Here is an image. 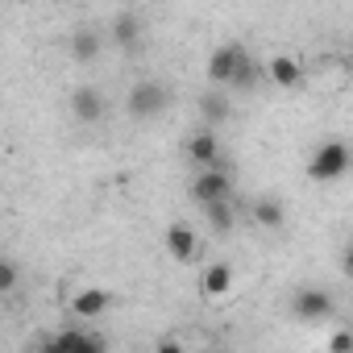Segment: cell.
<instances>
[{
  "instance_id": "cell-1",
  "label": "cell",
  "mask_w": 353,
  "mask_h": 353,
  "mask_svg": "<svg viewBox=\"0 0 353 353\" xmlns=\"http://www.w3.org/2000/svg\"><path fill=\"white\" fill-rule=\"evenodd\" d=\"M262 71H266V67H262L241 42H225V46H216L212 59H208V79H212V88H221V92H225V88H229V92H250Z\"/></svg>"
},
{
  "instance_id": "cell-2",
  "label": "cell",
  "mask_w": 353,
  "mask_h": 353,
  "mask_svg": "<svg viewBox=\"0 0 353 353\" xmlns=\"http://www.w3.org/2000/svg\"><path fill=\"white\" fill-rule=\"evenodd\" d=\"M349 166H353L349 141L332 137V141H320V145L312 150V158H307V179H316V183H336V179H345V174H349Z\"/></svg>"
},
{
  "instance_id": "cell-3",
  "label": "cell",
  "mask_w": 353,
  "mask_h": 353,
  "mask_svg": "<svg viewBox=\"0 0 353 353\" xmlns=\"http://www.w3.org/2000/svg\"><path fill=\"white\" fill-rule=\"evenodd\" d=\"M166 108H170V88L158 83V79H137V83L125 92V112H129L133 121H150V117H158V112H166Z\"/></svg>"
},
{
  "instance_id": "cell-4",
  "label": "cell",
  "mask_w": 353,
  "mask_h": 353,
  "mask_svg": "<svg viewBox=\"0 0 353 353\" xmlns=\"http://www.w3.org/2000/svg\"><path fill=\"white\" fill-rule=\"evenodd\" d=\"M192 196H196L200 208L221 204V200H233V174H229L225 166H216V170H200L196 179H192Z\"/></svg>"
},
{
  "instance_id": "cell-5",
  "label": "cell",
  "mask_w": 353,
  "mask_h": 353,
  "mask_svg": "<svg viewBox=\"0 0 353 353\" xmlns=\"http://www.w3.org/2000/svg\"><path fill=\"white\" fill-rule=\"evenodd\" d=\"M67 108H71V117H75L79 125H96V121H104L108 100H104V92H100V88L83 83V88H75V92L67 96Z\"/></svg>"
},
{
  "instance_id": "cell-6",
  "label": "cell",
  "mask_w": 353,
  "mask_h": 353,
  "mask_svg": "<svg viewBox=\"0 0 353 353\" xmlns=\"http://www.w3.org/2000/svg\"><path fill=\"white\" fill-rule=\"evenodd\" d=\"M291 312H295L299 320H307V324L328 320V316H332V295H328L324 287H299L295 299H291Z\"/></svg>"
},
{
  "instance_id": "cell-7",
  "label": "cell",
  "mask_w": 353,
  "mask_h": 353,
  "mask_svg": "<svg viewBox=\"0 0 353 353\" xmlns=\"http://www.w3.org/2000/svg\"><path fill=\"white\" fill-rule=\"evenodd\" d=\"M188 158L200 166V170H216L221 166V141H216V129H196L188 137Z\"/></svg>"
},
{
  "instance_id": "cell-8",
  "label": "cell",
  "mask_w": 353,
  "mask_h": 353,
  "mask_svg": "<svg viewBox=\"0 0 353 353\" xmlns=\"http://www.w3.org/2000/svg\"><path fill=\"white\" fill-rule=\"evenodd\" d=\"M166 250H170V258H174V262H192V258H196V250H200L196 229H192L188 221H170V225H166Z\"/></svg>"
},
{
  "instance_id": "cell-9",
  "label": "cell",
  "mask_w": 353,
  "mask_h": 353,
  "mask_svg": "<svg viewBox=\"0 0 353 353\" xmlns=\"http://www.w3.org/2000/svg\"><path fill=\"white\" fill-rule=\"evenodd\" d=\"M266 79L283 92H291V88L303 83V67H299L295 54H274V59H266Z\"/></svg>"
},
{
  "instance_id": "cell-10",
  "label": "cell",
  "mask_w": 353,
  "mask_h": 353,
  "mask_svg": "<svg viewBox=\"0 0 353 353\" xmlns=\"http://www.w3.org/2000/svg\"><path fill=\"white\" fill-rule=\"evenodd\" d=\"M200 117H204V129H216V125H225L233 117V100L221 88H212V92L200 96Z\"/></svg>"
},
{
  "instance_id": "cell-11",
  "label": "cell",
  "mask_w": 353,
  "mask_h": 353,
  "mask_svg": "<svg viewBox=\"0 0 353 353\" xmlns=\"http://www.w3.org/2000/svg\"><path fill=\"white\" fill-rule=\"evenodd\" d=\"M108 303H112V295H108L104 287H83V291L71 299V312H75L79 320H96V316L108 312Z\"/></svg>"
},
{
  "instance_id": "cell-12",
  "label": "cell",
  "mask_w": 353,
  "mask_h": 353,
  "mask_svg": "<svg viewBox=\"0 0 353 353\" xmlns=\"http://www.w3.org/2000/svg\"><path fill=\"white\" fill-rule=\"evenodd\" d=\"M100 46H104V34H100V30L79 26V30L71 34V59H75V63H96V59H100Z\"/></svg>"
},
{
  "instance_id": "cell-13",
  "label": "cell",
  "mask_w": 353,
  "mask_h": 353,
  "mask_svg": "<svg viewBox=\"0 0 353 353\" xmlns=\"http://www.w3.org/2000/svg\"><path fill=\"white\" fill-rule=\"evenodd\" d=\"M200 291H204L208 299H225V295L233 291V266H229V262H212V266L204 270V279H200Z\"/></svg>"
},
{
  "instance_id": "cell-14",
  "label": "cell",
  "mask_w": 353,
  "mask_h": 353,
  "mask_svg": "<svg viewBox=\"0 0 353 353\" xmlns=\"http://www.w3.org/2000/svg\"><path fill=\"white\" fill-rule=\"evenodd\" d=\"M108 34H112V42H117V46H125V50H129V46H137V42H141V17L125 9V13H117V17H112Z\"/></svg>"
},
{
  "instance_id": "cell-15",
  "label": "cell",
  "mask_w": 353,
  "mask_h": 353,
  "mask_svg": "<svg viewBox=\"0 0 353 353\" xmlns=\"http://www.w3.org/2000/svg\"><path fill=\"white\" fill-rule=\"evenodd\" d=\"M254 221H258L262 229H270V233L283 229V225H287V208H283V200H279V196H262V200L254 204Z\"/></svg>"
},
{
  "instance_id": "cell-16",
  "label": "cell",
  "mask_w": 353,
  "mask_h": 353,
  "mask_svg": "<svg viewBox=\"0 0 353 353\" xmlns=\"http://www.w3.org/2000/svg\"><path fill=\"white\" fill-rule=\"evenodd\" d=\"M59 336H63V345H67L71 353H108V349H104V341H100L96 332H83V328H63Z\"/></svg>"
},
{
  "instance_id": "cell-17",
  "label": "cell",
  "mask_w": 353,
  "mask_h": 353,
  "mask_svg": "<svg viewBox=\"0 0 353 353\" xmlns=\"http://www.w3.org/2000/svg\"><path fill=\"white\" fill-rule=\"evenodd\" d=\"M204 216H208V225H212L216 233H229L233 221H237V208H233V200H221V204H208Z\"/></svg>"
},
{
  "instance_id": "cell-18",
  "label": "cell",
  "mask_w": 353,
  "mask_h": 353,
  "mask_svg": "<svg viewBox=\"0 0 353 353\" xmlns=\"http://www.w3.org/2000/svg\"><path fill=\"white\" fill-rule=\"evenodd\" d=\"M328 353H353V328H336L328 336Z\"/></svg>"
},
{
  "instance_id": "cell-19",
  "label": "cell",
  "mask_w": 353,
  "mask_h": 353,
  "mask_svg": "<svg viewBox=\"0 0 353 353\" xmlns=\"http://www.w3.org/2000/svg\"><path fill=\"white\" fill-rule=\"evenodd\" d=\"M17 291V262H0V295Z\"/></svg>"
},
{
  "instance_id": "cell-20",
  "label": "cell",
  "mask_w": 353,
  "mask_h": 353,
  "mask_svg": "<svg viewBox=\"0 0 353 353\" xmlns=\"http://www.w3.org/2000/svg\"><path fill=\"white\" fill-rule=\"evenodd\" d=\"M38 353H71V349H67V345H63V336L54 332V336H46V341L38 345Z\"/></svg>"
},
{
  "instance_id": "cell-21",
  "label": "cell",
  "mask_w": 353,
  "mask_h": 353,
  "mask_svg": "<svg viewBox=\"0 0 353 353\" xmlns=\"http://www.w3.org/2000/svg\"><path fill=\"white\" fill-rule=\"evenodd\" d=\"M154 353H188V349H183L179 341H158V349H154Z\"/></svg>"
},
{
  "instance_id": "cell-22",
  "label": "cell",
  "mask_w": 353,
  "mask_h": 353,
  "mask_svg": "<svg viewBox=\"0 0 353 353\" xmlns=\"http://www.w3.org/2000/svg\"><path fill=\"white\" fill-rule=\"evenodd\" d=\"M341 270H345V274H353V241H349V245H345V254H341Z\"/></svg>"
}]
</instances>
